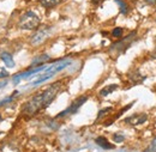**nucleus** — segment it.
I'll return each instance as SVG.
<instances>
[{
  "label": "nucleus",
  "mask_w": 156,
  "mask_h": 152,
  "mask_svg": "<svg viewBox=\"0 0 156 152\" xmlns=\"http://www.w3.org/2000/svg\"><path fill=\"white\" fill-rule=\"evenodd\" d=\"M62 89V81L58 80L55 83H53L52 85H49L48 88H46L44 90L37 92L36 95H34L29 101H27L23 104L22 108V113L27 116H34L41 110L46 109L58 96L60 90Z\"/></svg>",
  "instance_id": "nucleus-1"
},
{
  "label": "nucleus",
  "mask_w": 156,
  "mask_h": 152,
  "mask_svg": "<svg viewBox=\"0 0 156 152\" xmlns=\"http://www.w3.org/2000/svg\"><path fill=\"white\" fill-rule=\"evenodd\" d=\"M40 24V17L31 10L25 11L18 19V28L22 30H36Z\"/></svg>",
  "instance_id": "nucleus-2"
},
{
  "label": "nucleus",
  "mask_w": 156,
  "mask_h": 152,
  "mask_svg": "<svg viewBox=\"0 0 156 152\" xmlns=\"http://www.w3.org/2000/svg\"><path fill=\"white\" fill-rule=\"evenodd\" d=\"M136 36H137V31H133V33H130L127 36H125L124 38H121V40H119L117 42H114L109 47V53L114 57H117L120 54L125 53L129 49V47L135 42Z\"/></svg>",
  "instance_id": "nucleus-3"
},
{
  "label": "nucleus",
  "mask_w": 156,
  "mask_h": 152,
  "mask_svg": "<svg viewBox=\"0 0 156 152\" xmlns=\"http://www.w3.org/2000/svg\"><path fill=\"white\" fill-rule=\"evenodd\" d=\"M87 101H88V96L87 95H83V96H80V97H78V98H76L64 112L59 113V114L55 116V119H61V117H66V116L76 114L78 110H79V108H80Z\"/></svg>",
  "instance_id": "nucleus-4"
},
{
  "label": "nucleus",
  "mask_w": 156,
  "mask_h": 152,
  "mask_svg": "<svg viewBox=\"0 0 156 152\" xmlns=\"http://www.w3.org/2000/svg\"><path fill=\"white\" fill-rule=\"evenodd\" d=\"M52 31H53V28L49 26V25H44V26L40 28V29H37V30L31 35V37H30V43H31L33 46H39L43 41H46L47 38L51 36Z\"/></svg>",
  "instance_id": "nucleus-5"
},
{
  "label": "nucleus",
  "mask_w": 156,
  "mask_h": 152,
  "mask_svg": "<svg viewBox=\"0 0 156 152\" xmlns=\"http://www.w3.org/2000/svg\"><path fill=\"white\" fill-rule=\"evenodd\" d=\"M147 120H148L147 114H135L126 117L124 120V122L129 126H139V125H143L144 122H147Z\"/></svg>",
  "instance_id": "nucleus-6"
},
{
  "label": "nucleus",
  "mask_w": 156,
  "mask_h": 152,
  "mask_svg": "<svg viewBox=\"0 0 156 152\" xmlns=\"http://www.w3.org/2000/svg\"><path fill=\"white\" fill-rule=\"evenodd\" d=\"M145 79H147V77L142 76L138 70H133V71H131V72L127 74V81H129L130 86L138 85V84L143 83Z\"/></svg>",
  "instance_id": "nucleus-7"
},
{
  "label": "nucleus",
  "mask_w": 156,
  "mask_h": 152,
  "mask_svg": "<svg viewBox=\"0 0 156 152\" xmlns=\"http://www.w3.org/2000/svg\"><path fill=\"white\" fill-rule=\"evenodd\" d=\"M95 143L98 144L101 149H103V150H113L115 147V145L111 144L105 136H98V138H96L95 139Z\"/></svg>",
  "instance_id": "nucleus-8"
},
{
  "label": "nucleus",
  "mask_w": 156,
  "mask_h": 152,
  "mask_svg": "<svg viewBox=\"0 0 156 152\" xmlns=\"http://www.w3.org/2000/svg\"><path fill=\"white\" fill-rule=\"evenodd\" d=\"M39 1L46 10H52V9L59 6L60 4H62L66 0H39Z\"/></svg>",
  "instance_id": "nucleus-9"
},
{
  "label": "nucleus",
  "mask_w": 156,
  "mask_h": 152,
  "mask_svg": "<svg viewBox=\"0 0 156 152\" xmlns=\"http://www.w3.org/2000/svg\"><path fill=\"white\" fill-rule=\"evenodd\" d=\"M1 60H2V62L5 64V66H7L9 68H12V67H15V61H13V57L12 55L10 54V53H7V52H4V53H1Z\"/></svg>",
  "instance_id": "nucleus-10"
},
{
  "label": "nucleus",
  "mask_w": 156,
  "mask_h": 152,
  "mask_svg": "<svg viewBox=\"0 0 156 152\" xmlns=\"http://www.w3.org/2000/svg\"><path fill=\"white\" fill-rule=\"evenodd\" d=\"M49 55H47V54H41L39 55L37 57H35L34 60H33V62H31V66H30V68L33 67V66H41V65H46V62H48L49 61Z\"/></svg>",
  "instance_id": "nucleus-11"
},
{
  "label": "nucleus",
  "mask_w": 156,
  "mask_h": 152,
  "mask_svg": "<svg viewBox=\"0 0 156 152\" xmlns=\"http://www.w3.org/2000/svg\"><path fill=\"white\" fill-rule=\"evenodd\" d=\"M113 1L117 2V5L119 6V9H120V13L121 15H124V16L129 15V12H130V5L127 4V1H125V0H113Z\"/></svg>",
  "instance_id": "nucleus-12"
},
{
  "label": "nucleus",
  "mask_w": 156,
  "mask_h": 152,
  "mask_svg": "<svg viewBox=\"0 0 156 152\" xmlns=\"http://www.w3.org/2000/svg\"><path fill=\"white\" fill-rule=\"evenodd\" d=\"M118 86L117 84H112V85H108V86H105L103 89H101L100 91V96L101 97H107L108 95H111L112 92H114L115 90H118Z\"/></svg>",
  "instance_id": "nucleus-13"
},
{
  "label": "nucleus",
  "mask_w": 156,
  "mask_h": 152,
  "mask_svg": "<svg viewBox=\"0 0 156 152\" xmlns=\"http://www.w3.org/2000/svg\"><path fill=\"white\" fill-rule=\"evenodd\" d=\"M0 152H20V149L17 146H15L13 144H4L0 147Z\"/></svg>",
  "instance_id": "nucleus-14"
},
{
  "label": "nucleus",
  "mask_w": 156,
  "mask_h": 152,
  "mask_svg": "<svg viewBox=\"0 0 156 152\" xmlns=\"http://www.w3.org/2000/svg\"><path fill=\"white\" fill-rule=\"evenodd\" d=\"M113 110V108L112 107H107V108H103V109H101L100 112H98V119H96V121H98V120H101V119H103L106 115L108 114V113H111Z\"/></svg>",
  "instance_id": "nucleus-15"
},
{
  "label": "nucleus",
  "mask_w": 156,
  "mask_h": 152,
  "mask_svg": "<svg viewBox=\"0 0 156 152\" xmlns=\"http://www.w3.org/2000/svg\"><path fill=\"white\" fill-rule=\"evenodd\" d=\"M17 95V91H15L13 94L11 96H9V97H6V98H4V99H1L0 101V107H2V105H6L7 103H10V102H12L13 99H15V97Z\"/></svg>",
  "instance_id": "nucleus-16"
},
{
  "label": "nucleus",
  "mask_w": 156,
  "mask_h": 152,
  "mask_svg": "<svg viewBox=\"0 0 156 152\" xmlns=\"http://www.w3.org/2000/svg\"><path fill=\"white\" fill-rule=\"evenodd\" d=\"M112 36L115 38H119L122 36V34H124V29L122 28H114L113 30H112Z\"/></svg>",
  "instance_id": "nucleus-17"
},
{
  "label": "nucleus",
  "mask_w": 156,
  "mask_h": 152,
  "mask_svg": "<svg viewBox=\"0 0 156 152\" xmlns=\"http://www.w3.org/2000/svg\"><path fill=\"white\" fill-rule=\"evenodd\" d=\"M113 140L115 143H122L125 140V135L121 133H114L113 134Z\"/></svg>",
  "instance_id": "nucleus-18"
},
{
  "label": "nucleus",
  "mask_w": 156,
  "mask_h": 152,
  "mask_svg": "<svg viewBox=\"0 0 156 152\" xmlns=\"http://www.w3.org/2000/svg\"><path fill=\"white\" fill-rule=\"evenodd\" d=\"M144 152H156V138L153 140V143L149 145V147H148Z\"/></svg>",
  "instance_id": "nucleus-19"
},
{
  "label": "nucleus",
  "mask_w": 156,
  "mask_h": 152,
  "mask_svg": "<svg viewBox=\"0 0 156 152\" xmlns=\"http://www.w3.org/2000/svg\"><path fill=\"white\" fill-rule=\"evenodd\" d=\"M4 77H9V73H7L5 70H2V71L0 72V78H4Z\"/></svg>",
  "instance_id": "nucleus-20"
},
{
  "label": "nucleus",
  "mask_w": 156,
  "mask_h": 152,
  "mask_svg": "<svg viewBox=\"0 0 156 152\" xmlns=\"http://www.w3.org/2000/svg\"><path fill=\"white\" fill-rule=\"evenodd\" d=\"M90 1H91L94 5H100V4H101L102 1H105V0H90Z\"/></svg>",
  "instance_id": "nucleus-21"
},
{
  "label": "nucleus",
  "mask_w": 156,
  "mask_h": 152,
  "mask_svg": "<svg viewBox=\"0 0 156 152\" xmlns=\"http://www.w3.org/2000/svg\"><path fill=\"white\" fill-rule=\"evenodd\" d=\"M6 85H7V80L0 81V89H1V88H4V86H6Z\"/></svg>",
  "instance_id": "nucleus-22"
},
{
  "label": "nucleus",
  "mask_w": 156,
  "mask_h": 152,
  "mask_svg": "<svg viewBox=\"0 0 156 152\" xmlns=\"http://www.w3.org/2000/svg\"><path fill=\"white\" fill-rule=\"evenodd\" d=\"M145 2L150 4V5H154V4H156V0H145Z\"/></svg>",
  "instance_id": "nucleus-23"
},
{
  "label": "nucleus",
  "mask_w": 156,
  "mask_h": 152,
  "mask_svg": "<svg viewBox=\"0 0 156 152\" xmlns=\"http://www.w3.org/2000/svg\"><path fill=\"white\" fill-rule=\"evenodd\" d=\"M2 120H4V117H2L1 115H0V122H2Z\"/></svg>",
  "instance_id": "nucleus-24"
}]
</instances>
